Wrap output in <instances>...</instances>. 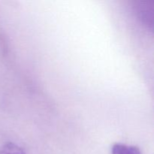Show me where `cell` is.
Segmentation results:
<instances>
[{
  "mask_svg": "<svg viewBox=\"0 0 154 154\" xmlns=\"http://www.w3.org/2000/svg\"><path fill=\"white\" fill-rule=\"evenodd\" d=\"M111 154H142L138 147L117 143L111 147Z\"/></svg>",
  "mask_w": 154,
  "mask_h": 154,
  "instance_id": "7a4b0ae2",
  "label": "cell"
},
{
  "mask_svg": "<svg viewBox=\"0 0 154 154\" xmlns=\"http://www.w3.org/2000/svg\"><path fill=\"white\" fill-rule=\"evenodd\" d=\"M135 13L141 23L151 28L153 25L154 6L153 2L140 1L135 5Z\"/></svg>",
  "mask_w": 154,
  "mask_h": 154,
  "instance_id": "6da1fadb",
  "label": "cell"
},
{
  "mask_svg": "<svg viewBox=\"0 0 154 154\" xmlns=\"http://www.w3.org/2000/svg\"><path fill=\"white\" fill-rule=\"evenodd\" d=\"M0 154H26L23 149L17 144L8 142L0 147Z\"/></svg>",
  "mask_w": 154,
  "mask_h": 154,
  "instance_id": "3957f363",
  "label": "cell"
}]
</instances>
